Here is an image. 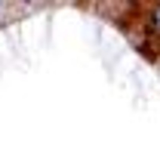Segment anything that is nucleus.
I'll use <instances>...</instances> for the list:
<instances>
[{"instance_id":"obj_1","label":"nucleus","mask_w":160,"mask_h":160,"mask_svg":"<svg viewBox=\"0 0 160 160\" xmlns=\"http://www.w3.org/2000/svg\"><path fill=\"white\" fill-rule=\"evenodd\" d=\"M139 46L148 52V56H157V52H160V3H154V6H151V12H148V22H145V37H142Z\"/></svg>"}]
</instances>
